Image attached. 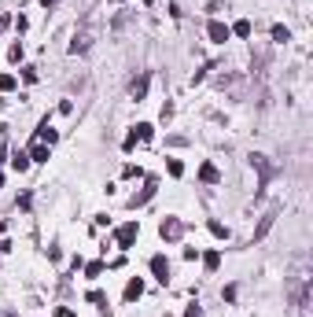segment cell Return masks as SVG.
<instances>
[{"label": "cell", "mask_w": 313, "mask_h": 317, "mask_svg": "<svg viewBox=\"0 0 313 317\" xmlns=\"http://www.w3.org/2000/svg\"><path fill=\"white\" fill-rule=\"evenodd\" d=\"M137 233H140V225H137V221H125V225H122V229H118V233H115L118 247H122V251H129L133 243H137Z\"/></svg>", "instance_id": "1"}, {"label": "cell", "mask_w": 313, "mask_h": 317, "mask_svg": "<svg viewBox=\"0 0 313 317\" xmlns=\"http://www.w3.org/2000/svg\"><path fill=\"white\" fill-rule=\"evenodd\" d=\"M158 233H162V240H181V233H184V225H181V221H177V218H166V221H162V225H158Z\"/></svg>", "instance_id": "2"}, {"label": "cell", "mask_w": 313, "mask_h": 317, "mask_svg": "<svg viewBox=\"0 0 313 317\" xmlns=\"http://www.w3.org/2000/svg\"><path fill=\"white\" fill-rule=\"evenodd\" d=\"M151 273H155L158 284H166L170 280V258H166V255H155V258H151Z\"/></svg>", "instance_id": "3"}, {"label": "cell", "mask_w": 313, "mask_h": 317, "mask_svg": "<svg viewBox=\"0 0 313 317\" xmlns=\"http://www.w3.org/2000/svg\"><path fill=\"white\" fill-rule=\"evenodd\" d=\"M206 34H210V41H214V44H225V41H229V26H225V22H217V19H214V22H210V26H206Z\"/></svg>", "instance_id": "4"}, {"label": "cell", "mask_w": 313, "mask_h": 317, "mask_svg": "<svg viewBox=\"0 0 313 317\" xmlns=\"http://www.w3.org/2000/svg\"><path fill=\"white\" fill-rule=\"evenodd\" d=\"M251 162L258 166V174H262V181H258V192H262L265 184H269V177H273V166L265 162V155H251Z\"/></svg>", "instance_id": "5"}, {"label": "cell", "mask_w": 313, "mask_h": 317, "mask_svg": "<svg viewBox=\"0 0 313 317\" xmlns=\"http://www.w3.org/2000/svg\"><path fill=\"white\" fill-rule=\"evenodd\" d=\"M140 295H144V280H140V277H133V280L125 284V302H137Z\"/></svg>", "instance_id": "6"}, {"label": "cell", "mask_w": 313, "mask_h": 317, "mask_svg": "<svg viewBox=\"0 0 313 317\" xmlns=\"http://www.w3.org/2000/svg\"><path fill=\"white\" fill-rule=\"evenodd\" d=\"M276 214H280V207H273L269 214L262 218V225L254 229V240H262V236H265V233H269V229H273V221H276Z\"/></svg>", "instance_id": "7"}, {"label": "cell", "mask_w": 313, "mask_h": 317, "mask_svg": "<svg viewBox=\"0 0 313 317\" xmlns=\"http://www.w3.org/2000/svg\"><path fill=\"white\" fill-rule=\"evenodd\" d=\"M199 177H203L206 184H217V181H221V174H217L214 162H203V166H199Z\"/></svg>", "instance_id": "8"}, {"label": "cell", "mask_w": 313, "mask_h": 317, "mask_svg": "<svg viewBox=\"0 0 313 317\" xmlns=\"http://www.w3.org/2000/svg\"><path fill=\"white\" fill-rule=\"evenodd\" d=\"M26 155H30V162H48V144H41V140H37L30 151H26Z\"/></svg>", "instance_id": "9"}, {"label": "cell", "mask_w": 313, "mask_h": 317, "mask_svg": "<svg viewBox=\"0 0 313 317\" xmlns=\"http://www.w3.org/2000/svg\"><path fill=\"white\" fill-rule=\"evenodd\" d=\"M151 196H155V181H148V184H144V192H140V196H133V199H129V207H144V203H148Z\"/></svg>", "instance_id": "10"}, {"label": "cell", "mask_w": 313, "mask_h": 317, "mask_svg": "<svg viewBox=\"0 0 313 317\" xmlns=\"http://www.w3.org/2000/svg\"><path fill=\"white\" fill-rule=\"evenodd\" d=\"M37 140H41V144H52V140H56V129L48 125V118H44V122H41V129H37Z\"/></svg>", "instance_id": "11"}, {"label": "cell", "mask_w": 313, "mask_h": 317, "mask_svg": "<svg viewBox=\"0 0 313 317\" xmlns=\"http://www.w3.org/2000/svg\"><path fill=\"white\" fill-rule=\"evenodd\" d=\"M203 266L210 269V273H214V269L221 266V251H206V255H203Z\"/></svg>", "instance_id": "12"}, {"label": "cell", "mask_w": 313, "mask_h": 317, "mask_svg": "<svg viewBox=\"0 0 313 317\" xmlns=\"http://www.w3.org/2000/svg\"><path fill=\"white\" fill-rule=\"evenodd\" d=\"M129 92H133V100H144V92H148V78H137V81L129 85Z\"/></svg>", "instance_id": "13"}, {"label": "cell", "mask_w": 313, "mask_h": 317, "mask_svg": "<svg viewBox=\"0 0 313 317\" xmlns=\"http://www.w3.org/2000/svg\"><path fill=\"white\" fill-rule=\"evenodd\" d=\"M229 34H236V37H251V22H247V19H239L236 26H229Z\"/></svg>", "instance_id": "14"}, {"label": "cell", "mask_w": 313, "mask_h": 317, "mask_svg": "<svg viewBox=\"0 0 313 317\" xmlns=\"http://www.w3.org/2000/svg\"><path fill=\"white\" fill-rule=\"evenodd\" d=\"M11 166H15L19 174H22V170H30V155H26V151H15V158H11Z\"/></svg>", "instance_id": "15"}, {"label": "cell", "mask_w": 313, "mask_h": 317, "mask_svg": "<svg viewBox=\"0 0 313 317\" xmlns=\"http://www.w3.org/2000/svg\"><path fill=\"white\" fill-rule=\"evenodd\" d=\"M206 229H210L217 240H229V225H221V221H206Z\"/></svg>", "instance_id": "16"}, {"label": "cell", "mask_w": 313, "mask_h": 317, "mask_svg": "<svg viewBox=\"0 0 313 317\" xmlns=\"http://www.w3.org/2000/svg\"><path fill=\"white\" fill-rule=\"evenodd\" d=\"M89 41H92V34H81V37H74L70 52H74V56H78V52H85V48H89Z\"/></svg>", "instance_id": "17"}, {"label": "cell", "mask_w": 313, "mask_h": 317, "mask_svg": "<svg viewBox=\"0 0 313 317\" xmlns=\"http://www.w3.org/2000/svg\"><path fill=\"white\" fill-rule=\"evenodd\" d=\"M133 137H137V140H151V125H148V122L133 125Z\"/></svg>", "instance_id": "18"}, {"label": "cell", "mask_w": 313, "mask_h": 317, "mask_svg": "<svg viewBox=\"0 0 313 317\" xmlns=\"http://www.w3.org/2000/svg\"><path fill=\"white\" fill-rule=\"evenodd\" d=\"M103 269H107L103 262H89V266H85V277H89V280H96V277L103 273Z\"/></svg>", "instance_id": "19"}, {"label": "cell", "mask_w": 313, "mask_h": 317, "mask_svg": "<svg viewBox=\"0 0 313 317\" xmlns=\"http://www.w3.org/2000/svg\"><path fill=\"white\" fill-rule=\"evenodd\" d=\"M273 41H291V30H288V26H273Z\"/></svg>", "instance_id": "20"}, {"label": "cell", "mask_w": 313, "mask_h": 317, "mask_svg": "<svg viewBox=\"0 0 313 317\" xmlns=\"http://www.w3.org/2000/svg\"><path fill=\"white\" fill-rule=\"evenodd\" d=\"M166 170H170V177H181V174H184L181 158H170V162H166Z\"/></svg>", "instance_id": "21"}, {"label": "cell", "mask_w": 313, "mask_h": 317, "mask_svg": "<svg viewBox=\"0 0 313 317\" xmlns=\"http://www.w3.org/2000/svg\"><path fill=\"white\" fill-rule=\"evenodd\" d=\"M15 89V74H0V92H11Z\"/></svg>", "instance_id": "22"}, {"label": "cell", "mask_w": 313, "mask_h": 317, "mask_svg": "<svg viewBox=\"0 0 313 317\" xmlns=\"http://www.w3.org/2000/svg\"><path fill=\"white\" fill-rule=\"evenodd\" d=\"M8 59H11V63H22V44H11V48H8Z\"/></svg>", "instance_id": "23"}, {"label": "cell", "mask_w": 313, "mask_h": 317, "mask_svg": "<svg viewBox=\"0 0 313 317\" xmlns=\"http://www.w3.org/2000/svg\"><path fill=\"white\" fill-rule=\"evenodd\" d=\"M89 302H96V306H99V302H107V299H103V292H96V288H92V292H89Z\"/></svg>", "instance_id": "24"}, {"label": "cell", "mask_w": 313, "mask_h": 317, "mask_svg": "<svg viewBox=\"0 0 313 317\" xmlns=\"http://www.w3.org/2000/svg\"><path fill=\"white\" fill-rule=\"evenodd\" d=\"M56 317H74V310H66V306H59V310H56Z\"/></svg>", "instance_id": "25"}, {"label": "cell", "mask_w": 313, "mask_h": 317, "mask_svg": "<svg viewBox=\"0 0 313 317\" xmlns=\"http://www.w3.org/2000/svg\"><path fill=\"white\" fill-rule=\"evenodd\" d=\"M8 22H11V19H8V15H0V30H8Z\"/></svg>", "instance_id": "26"}, {"label": "cell", "mask_w": 313, "mask_h": 317, "mask_svg": "<svg viewBox=\"0 0 313 317\" xmlns=\"http://www.w3.org/2000/svg\"><path fill=\"white\" fill-rule=\"evenodd\" d=\"M41 4H44V8H56V4H59V0H41Z\"/></svg>", "instance_id": "27"}, {"label": "cell", "mask_w": 313, "mask_h": 317, "mask_svg": "<svg viewBox=\"0 0 313 317\" xmlns=\"http://www.w3.org/2000/svg\"><path fill=\"white\" fill-rule=\"evenodd\" d=\"M4 151H8V148H4V144H0V162H4Z\"/></svg>", "instance_id": "28"}, {"label": "cell", "mask_w": 313, "mask_h": 317, "mask_svg": "<svg viewBox=\"0 0 313 317\" xmlns=\"http://www.w3.org/2000/svg\"><path fill=\"white\" fill-rule=\"evenodd\" d=\"M0 184H4V174H0Z\"/></svg>", "instance_id": "29"}]
</instances>
